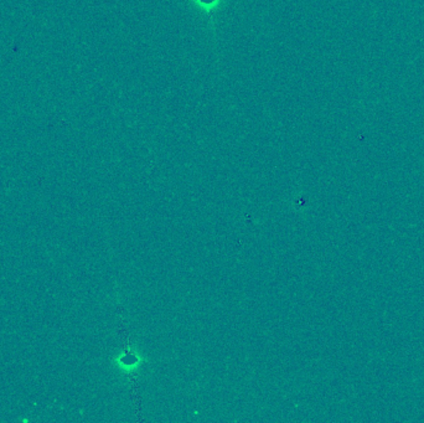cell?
I'll use <instances>...</instances> for the list:
<instances>
[{"mask_svg":"<svg viewBox=\"0 0 424 423\" xmlns=\"http://www.w3.org/2000/svg\"><path fill=\"white\" fill-rule=\"evenodd\" d=\"M192 1H195L197 4H200L201 8L203 9H206V12H211V9L214 8L215 4H217L220 0H192Z\"/></svg>","mask_w":424,"mask_h":423,"instance_id":"cell-1","label":"cell"}]
</instances>
